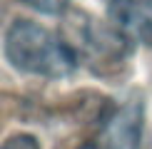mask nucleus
<instances>
[{
	"label": "nucleus",
	"instance_id": "1",
	"mask_svg": "<svg viewBox=\"0 0 152 149\" xmlns=\"http://www.w3.org/2000/svg\"><path fill=\"white\" fill-rule=\"evenodd\" d=\"M5 55L15 70L50 80L72 74L80 60L67 40L55 37L50 30L33 20L12 22L5 37Z\"/></svg>",
	"mask_w": 152,
	"mask_h": 149
},
{
	"label": "nucleus",
	"instance_id": "2",
	"mask_svg": "<svg viewBox=\"0 0 152 149\" xmlns=\"http://www.w3.org/2000/svg\"><path fill=\"white\" fill-rule=\"evenodd\" d=\"M70 27L77 33V40L70 45L92 72L102 74L107 80L122 72L130 47H127V37L117 27L110 30L102 22H95L90 15H75Z\"/></svg>",
	"mask_w": 152,
	"mask_h": 149
},
{
	"label": "nucleus",
	"instance_id": "3",
	"mask_svg": "<svg viewBox=\"0 0 152 149\" xmlns=\"http://www.w3.org/2000/svg\"><path fill=\"white\" fill-rule=\"evenodd\" d=\"M107 12L127 40L152 45V0H112Z\"/></svg>",
	"mask_w": 152,
	"mask_h": 149
},
{
	"label": "nucleus",
	"instance_id": "4",
	"mask_svg": "<svg viewBox=\"0 0 152 149\" xmlns=\"http://www.w3.org/2000/svg\"><path fill=\"white\" fill-rule=\"evenodd\" d=\"M107 119L112 122V132H110V147L112 149H132L137 142V132H140V109L137 104L120 109V114H110Z\"/></svg>",
	"mask_w": 152,
	"mask_h": 149
},
{
	"label": "nucleus",
	"instance_id": "5",
	"mask_svg": "<svg viewBox=\"0 0 152 149\" xmlns=\"http://www.w3.org/2000/svg\"><path fill=\"white\" fill-rule=\"evenodd\" d=\"M25 5H30L37 12H45V15H60L62 10L67 8L70 0H23Z\"/></svg>",
	"mask_w": 152,
	"mask_h": 149
},
{
	"label": "nucleus",
	"instance_id": "6",
	"mask_svg": "<svg viewBox=\"0 0 152 149\" xmlns=\"http://www.w3.org/2000/svg\"><path fill=\"white\" fill-rule=\"evenodd\" d=\"M0 149H40V142L33 134H12L0 144Z\"/></svg>",
	"mask_w": 152,
	"mask_h": 149
},
{
	"label": "nucleus",
	"instance_id": "7",
	"mask_svg": "<svg viewBox=\"0 0 152 149\" xmlns=\"http://www.w3.org/2000/svg\"><path fill=\"white\" fill-rule=\"evenodd\" d=\"M77 149H97V144H92V142H87V144H82V147H77Z\"/></svg>",
	"mask_w": 152,
	"mask_h": 149
}]
</instances>
